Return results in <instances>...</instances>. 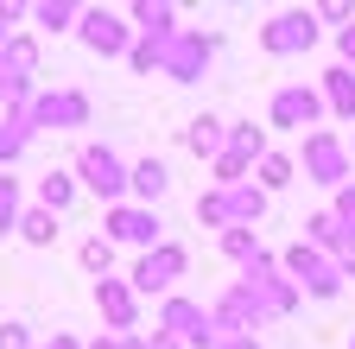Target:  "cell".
Segmentation results:
<instances>
[{"label":"cell","instance_id":"52a82bcc","mask_svg":"<svg viewBox=\"0 0 355 349\" xmlns=\"http://www.w3.org/2000/svg\"><path fill=\"white\" fill-rule=\"evenodd\" d=\"M184 273H191V254L178 248V241H159L153 254H140V260H133L127 286H133V292H146V298H153V292H165V298H171V286L184 280Z\"/></svg>","mask_w":355,"mask_h":349},{"label":"cell","instance_id":"ba28073f","mask_svg":"<svg viewBox=\"0 0 355 349\" xmlns=\"http://www.w3.org/2000/svg\"><path fill=\"white\" fill-rule=\"evenodd\" d=\"M26 127L32 134H70V127H89V96L83 90H44V96H32V108H26Z\"/></svg>","mask_w":355,"mask_h":349},{"label":"cell","instance_id":"7bdbcfd3","mask_svg":"<svg viewBox=\"0 0 355 349\" xmlns=\"http://www.w3.org/2000/svg\"><path fill=\"white\" fill-rule=\"evenodd\" d=\"M349 159H355V140H349Z\"/></svg>","mask_w":355,"mask_h":349},{"label":"cell","instance_id":"f35d334b","mask_svg":"<svg viewBox=\"0 0 355 349\" xmlns=\"http://www.w3.org/2000/svg\"><path fill=\"white\" fill-rule=\"evenodd\" d=\"M38 349H83V343H76V337H64V330H58V337H51V343H38Z\"/></svg>","mask_w":355,"mask_h":349},{"label":"cell","instance_id":"74e56055","mask_svg":"<svg viewBox=\"0 0 355 349\" xmlns=\"http://www.w3.org/2000/svg\"><path fill=\"white\" fill-rule=\"evenodd\" d=\"M222 349H260V337H222Z\"/></svg>","mask_w":355,"mask_h":349},{"label":"cell","instance_id":"4fadbf2b","mask_svg":"<svg viewBox=\"0 0 355 349\" xmlns=\"http://www.w3.org/2000/svg\"><path fill=\"white\" fill-rule=\"evenodd\" d=\"M318 96H324V108H330L336 121H355V70H349V64H330L324 83H318Z\"/></svg>","mask_w":355,"mask_h":349},{"label":"cell","instance_id":"8992f818","mask_svg":"<svg viewBox=\"0 0 355 349\" xmlns=\"http://www.w3.org/2000/svg\"><path fill=\"white\" fill-rule=\"evenodd\" d=\"M318 45V13L311 7H292V13H273L260 26V51L266 58H304Z\"/></svg>","mask_w":355,"mask_h":349},{"label":"cell","instance_id":"e575fe53","mask_svg":"<svg viewBox=\"0 0 355 349\" xmlns=\"http://www.w3.org/2000/svg\"><path fill=\"white\" fill-rule=\"evenodd\" d=\"M336 51H343V64H349V70H355V19H349V26H343V32H336Z\"/></svg>","mask_w":355,"mask_h":349},{"label":"cell","instance_id":"2e32d148","mask_svg":"<svg viewBox=\"0 0 355 349\" xmlns=\"http://www.w3.org/2000/svg\"><path fill=\"white\" fill-rule=\"evenodd\" d=\"M184 146H191L197 159H216L222 146H229V121H216V114H197V121L184 127Z\"/></svg>","mask_w":355,"mask_h":349},{"label":"cell","instance_id":"83f0119b","mask_svg":"<svg viewBox=\"0 0 355 349\" xmlns=\"http://www.w3.org/2000/svg\"><path fill=\"white\" fill-rule=\"evenodd\" d=\"M222 254H229V260H241V267H248V260L260 254V229H222Z\"/></svg>","mask_w":355,"mask_h":349},{"label":"cell","instance_id":"ab89813d","mask_svg":"<svg viewBox=\"0 0 355 349\" xmlns=\"http://www.w3.org/2000/svg\"><path fill=\"white\" fill-rule=\"evenodd\" d=\"M121 349H146V337H140V330H133V337H121Z\"/></svg>","mask_w":355,"mask_h":349},{"label":"cell","instance_id":"b9f144b4","mask_svg":"<svg viewBox=\"0 0 355 349\" xmlns=\"http://www.w3.org/2000/svg\"><path fill=\"white\" fill-rule=\"evenodd\" d=\"M7 38H13V32H7V26H0V51H7Z\"/></svg>","mask_w":355,"mask_h":349},{"label":"cell","instance_id":"484cf974","mask_svg":"<svg viewBox=\"0 0 355 349\" xmlns=\"http://www.w3.org/2000/svg\"><path fill=\"white\" fill-rule=\"evenodd\" d=\"M273 280H286V267H279V254H266V248H260L248 267H241V280H235V286H273Z\"/></svg>","mask_w":355,"mask_h":349},{"label":"cell","instance_id":"f546056e","mask_svg":"<svg viewBox=\"0 0 355 349\" xmlns=\"http://www.w3.org/2000/svg\"><path fill=\"white\" fill-rule=\"evenodd\" d=\"M197 223H209V229H235V223H229V197H222L216 185L197 197Z\"/></svg>","mask_w":355,"mask_h":349},{"label":"cell","instance_id":"7402d4cb","mask_svg":"<svg viewBox=\"0 0 355 349\" xmlns=\"http://www.w3.org/2000/svg\"><path fill=\"white\" fill-rule=\"evenodd\" d=\"M229 153H235V159H248V165H260L266 153H273V146H266V127L235 121V127H229Z\"/></svg>","mask_w":355,"mask_h":349},{"label":"cell","instance_id":"3957f363","mask_svg":"<svg viewBox=\"0 0 355 349\" xmlns=\"http://www.w3.org/2000/svg\"><path fill=\"white\" fill-rule=\"evenodd\" d=\"M298 165H304V178L311 185H324V191H343L349 185V146L330 134V127H311V134H304V153H298Z\"/></svg>","mask_w":355,"mask_h":349},{"label":"cell","instance_id":"60d3db41","mask_svg":"<svg viewBox=\"0 0 355 349\" xmlns=\"http://www.w3.org/2000/svg\"><path fill=\"white\" fill-rule=\"evenodd\" d=\"M89 349H121V337H96V343H89Z\"/></svg>","mask_w":355,"mask_h":349},{"label":"cell","instance_id":"d6a6232c","mask_svg":"<svg viewBox=\"0 0 355 349\" xmlns=\"http://www.w3.org/2000/svg\"><path fill=\"white\" fill-rule=\"evenodd\" d=\"M0 349H38L26 324H0Z\"/></svg>","mask_w":355,"mask_h":349},{"label":"cell","instance_id":"e0dca14e","mask_svg":"<svg viewBox=\"0 0 355 349\" xmlns=\"http://www.w3.org/2000/svg\"><path fill=\"white\" fill-rule=\"evenodd\" d=\"M127 19H133V32H140V38H171V32H178V13L165 7V0H140Z\"/></svg>","mask_w":355,"mask_h":349},{"label":"cell","instance_id":"f1b7e54d","mask_svg":"<svg viewBox=\"0 0 355 349\" xmlns=\"http://www.w3.org/2000/svg\"><path fill=\"white\" fill-rule=\"evenodd\" d=\"M159 51H165V38H133L127 70H133V76H153V70H159Z\"/></svg>","mask_w":355,"mask_h":349},{"label":"cell","instance_id":"cb8c5ba5","mask_svg":"<svg viewBox=\"0 0 355 349\" xmlns=\"http://www.w3.org/2000/svg\"><path fill=\"white\" fill-rule=\"evenodd\" d=\"M26 146H32V127H26V114H0V165H13Z\"/></svg>","mask_w":355,"mask_h":349},{"label":"cell","instance_id":"ee69618b","mask_svg":"<svg viewBox=\"0 0 355 349\" xmlns=\"http://www.w3.org/2000/svg\"><path fill=\"white\" fill-rule=\"evenodd\" d=\"M349 349H355V337H349Z\"/></svg>","mask_w":355,"mask_h":349},{"label":"cell","instance_id":"ac0fdd59","mask_svg":"<svg viewBox=\"0 0 355 349\" xmlns=\"http://www.w3.org/2000/svg\"><path fill=\"white\" fill-rule=\"evenodd\" d=\"M292 178H298V159H292V153H266V159L254 165V185H260L266 197H273V191H286Z\"/></svg>","mask_w":355,"mask_h":349},{"label":"cell","instance_id":"8d00e7d4","mask_svg":"<svg viewBox=\"0 0 355 349\" xmlns=\"http://www.w3.org/2000/svg\"><path fill=\"white\" fill-rule=\"evenodd\" d=\"M146 349H184L178 337H165V330H146Z\"/></svg>","mask_w":355,"mask_h":349},{"label":"cell","instance_id":"4316f807","mask_svg":"<svg viewBox=\"0 0 355 349\" xmlns=\"http://www.w3.org/2000/svg\"><path fill=\"white\" fill-rule=\"evenodd\" d=\"M32 19H38L44 32H70V26L83 19V7H70V0H44V7H32Z\"/></svg>","mask_w":355,"mask_h":349},{"label":"cell","instance_id":"d6986e66","mask_svg":"<svg viewBox=\"0 0 355 349\" xmlns=\"http://www.w3.org/2000/svg\"><path fill=\"white\" fill-rule=\"evenodd\" d=\"M13 235H19L26 248H51V241H58V216L32 203V210H19V229H13Z\"/></svg>","mask_w":355,"mask_h":349},{"label":"cell","instance_id":"4dcf8cb0","mask_svg":"<svg viewBox=\"0 0 355 349\" xmlns=\"http://www.w3.org/2000/svg\"><path fill=\"white\" fill-rule=\"evenodd\" d=\"M13 229H19V178L0 171V235H13Z\"/></svg>","mask_w":355,"mask_h":349},{"label":"cell","instance_id":"9a60e30c","mask_svg":"<svg viewBox=\"0 0 355 349\" xmlns=\"http://www.w3.org/2000/svg\"><path fill=\"white\" fill-rule=\"evenodd\" d=\"M222 197H229V223H235V229H260L266 203H273V197H266L254 178H248V185H235V191H222Z\"/></svg>","mask_w":355,"mask_h":349},{"label":"cell","instance_id":"30bf717a","mask_svg":"<svg viewBox=\"0 0 355 349\" xmlns=\"http://www.w3.org/2000/svg\"><path fill=\"white\" fill-rule=\"evenodd\" d=\"M76 38H83L96 58H127V51H133V26H127V13H108V7H83Z\"/></svg>","mask_w":355,"mask_h":349},{"label":"cell","instance_id":"5bb4252c","mask_svg":"<svg viewBox=\"0 0 355 349\" xmlns=\"http://www.w3.org/2000/svg\"><path fill=\"white\" fill-rule=\"evenodd\" d=\"M127 191L153 210V203L171 191V171H165V159H140V165H127Z\"/></svg>","mask_w":355,"mask_h":349},{"label":"cell","instance_id":"9c48e42d","mask_svg":"<svg viewBox=\"0 0 355 349\" xmlns=\"http://www.w3.org/2000/svg\"><path fill=\"white\" fill-rule=\"evenodd\" d=\"M102 229H108V241L121 248H140V254H153L159 241H165V223H159V210H146V203H114L108 216H102Z\"/></svg>","mask_w":355,"mask_h":349},{"label":"cell","instance_id":"6da1fadb","mask_svg":"<svg viewBox=\"0 0 355 349\" xmlns=\"http://www.w3.org/2000/svg\"><path fill=\"white\" fill-rule=\"evenodd\" d=\"M159 330L178 337L184 349H222V330H216V318H209V305H197V298H184V292H171V298L159 305Z\"/></svg>","mask_w":355,"mask_h":349},{"label":"cell","instance_id":"7a4b0ae2","mask_svg":"<svg viewBox=\"0 0 355 349\" xmlns=\"http://www.w3.org/2000/svg\"><path fill=\"white\" fill-rule=\"evenodd\" d=\"M209 58H216V38L197 32V26H178L165 38V51H159V76H171V83H203Z\"/></svg>","mask_w":355,"mask_h":349},{"label":"cell","instance_id":"d590c367","mask_svg":"<svg viewBox=\"0 0 355 349\" xmlns=\"http://www.w3.org/2000/svg\"><path fill=\"white\" fill-rule=\"evenodd\" d=\"M336 273H343V280H355V241H343V248H336Z\"/></svg>","mask_w":355,"mask_h":349},{"label":"cell","instance_id":"ffe728a7","mask_svg":"<svg viewBox=\"0 0 355 349\" xmlns=\"http://www.w3.org/2000/svg\"><path fill=\"white\" fill-rule=\"evenodd\" d=\"M70 203H76V178H70V171H44V178H38V210L64 216Z\"/></svg>","mask_w":355,"mask_h":349},{"label":"cell","instance_id":"836d02e7","mask_svg":"<svg viewBox=\"0 0 355 349\" xmlns=\"http://www.w3.org/2000/svg\"><path fill=\"white\" fill-rule=\"evenodd\" d=\"M318 19H330V26L343 32V26L355 19V7H343V0H324V7H318Z\"/></svg>","mask_w":355,"mask_h":349},{"label":"cell","instance_id":"8fae6325","mask_svg":"<svg viewBox=\"0 0 355 349\" xmlns=\"http://www.w3.org/2000/svg\"><path fill=\"white\" fill-rule=\"evenodd\" d=\"M330 108L324 96L311 90V83H286V90H273V102H266V121L273 127H292V134H304V127H318Z\"/></svg>","mask_w":355,"mask_h":349},{"label":"cell","instance_id":"5b68a950","mask_svg":"<svg viewBox=\"0 0 355 349\" xmlns=\"http://www.w3.org/2000/svg\"><path fill=\"white\" fill-rule=\"evenodd\" d=\"M76 185L96 191L108 210L127 203V159H121L114 146H83V153H76Z\"/></svg>","mask_w":355,"mask_h":349},{"label":"cell","instance_id":"277c9868","mask_svg":"<svg viewBox=\"0 0 355 349\" xmlns=\"http://www.w3.org/2000/svg\"><path fill=\"white\" fill-rule=\"evenodd\" d=\"M279 267H286V280H292L298 292H311V298H336V292H343L336 260H330V254H318L311 241H292V248L279 254Z\"/></svg>","mask_w":355,"mask_h":349},{"label":"cell","instance_id":"d4e9b609","mask_svg":"<svg viewBox=\"0 0 355 349\" xmlns=\"http://www.w3.org/2000/svg\"><path fill=\"white\" fill-rule=\"evenodd\" d=\"M76 260H83L96 280H108V267H114V241H108V235H89V241L76 248Z\"/></svg>","mask_w":355,"mask_h":349},{"label":"cell","instance_id":"603a6c76","mask_svg":"<svg viewBox=\"0 0 355 349\" xmlns=\"http://www.w3.org/2000/svg\"><path fill=\"white\" fill-rule=\"evenodd\" d=\"M0 64H7L13 76H26V83H32V76H38V38L13 32V38H7V51H0Z\"/></svg>","mask_w":355,"mask_h":349},{"label":"cell","instance_id":"1f68e13d","mask_svg":"<svg viewBox=\"0 0 355 349\" xmlns=\"http://www.w3.org/2000/svg\"><path fill=\"white\" fill-rule=\"evenodd\" d=\"M330 216H336V223H343V235L355 241V178H349V185L336 191V203H330Z\"/></svg>","mask_w":355,"mask_h":349},{"label":"cell","instance_id":"7c38bea8","mask_svg":"<svg viewBox=\"0 0 355 349\" xmlns=\"http://www.w3.org/2000/svg\"><path fill=\"white\" fill-rule=\"evenodd\" d=\"M96 312H102L108 337H133V330H140V292L108 273V280H96Z\"/></svg>","mask_w":355,"mask_h":349},{"label":"cell","instance_id":"44dd1931","mask_svg":"<svg viewBox=\"0 0 355 349\" xmlns=\"http://www.w3.org/2000/svg\"><path fill=\"white\" fill-rule=\"evenodd\" d=\"M304 241L318 248V254H330V260H336V248H343L349 235H343V223H336L330 210H318V216H304Z\"/></svg>","mask_w":355,"mask_h":349}]
</instances>
